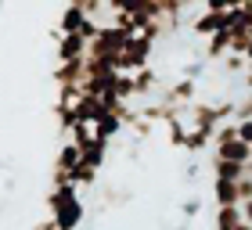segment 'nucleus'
I'll list each match as a JSON object with an SVG mask.
<instances>
[{
	"mask_svg": "<svg viewBox=\"0 0 252 230\" xmlns=\"http://www.w3.org/2000/svg\"><path fill=\"white\" fill-rule=\"evenodd\" d=\"M51 220L58 223V230H76L83 220V201H79L76 187H58L51 191Z\"/></svg>",
	"mask_w": 252,
	"mask_h": 230,
	"instance_id": "nucleus-1",
	"label": "nucleus"
},
{
	"mask_svg": "<svg viewBox=\"0 0 252 230\" xmlns=\"http://www.w3.org/2000/svg\"><path fill=\"white\" fill-rule=\"evenodd\" d=\"M152 47H155V43H148L144 36H133V40H130V47L119 54V72H123V76H137V72H144Z\"/></svg>",
	"mask_w": 252,
	"mask_h": 230,
	"instance_id": "nucleus-2",
	"label": "nucleus"
},
{
	"mask_svg": "<svg viewBox=\"0 0 252 230\" xmlns=\"http://www.w3.org/2000/svg\"><path fill=\"white\" fill-rule=\"evenodd\" d=\"M231 29V11L227 15H209L205 11L202 18H194V36H202V40H213L216 32H227Z\"/></svg>",
	"mask_w": 252,
	"mask_h": 230,
	"instance_id": "nucleus-3",
	"label": "nucleus"
},
{
	"mask_svg": "<svg viewBox=\"0 0 252 230\" xmlns=\"http://www.w3.org/2000/svg\"><path fill=\"white\" fill-rule=\"evenodd\" d=\"M194 90H198V86H194V79H177L169 90H162V101H166V105L184 108V105H191V101H194Z\"/></svg>",
	"mask_w": 252,
	"mask_h": 230,
	"instance_id": "nucleus-4",
	"label": "nucleus"
},
{
	"mask_svg": "<svg viewBox=\"0 0 252 230\" xmlns=\"http://www.w3.org/2000/svg\"><path fill=\"white\" fill-rule=\"evenodd\" d=\"M213 158H223V162H242V166H249V162H252V147H249V144H242V141H227V144H216Z\"/></svg>",
	"mask_w": 252,
	"mask_h": 230,
	"instance_id": "nucleus-5",
	"label": "nucleus"
},
{
	"mask_svg": "<svg viewBox=\"0 0 252 230\" xmlns=\"http://www.w3.org/2000/svg\"><path fill=\"white\" fill-rule=\"evenodd\" d=\"M87 47L79 36H58V65L62 61H79V58H87Z\"/></svg>",
	"mask_w": 252,
	"mask_h": 230,
	"instance_id": "nucleus-6",
	"label": "nucleus"
},
{
	"mask_svg": "<svg viewBox=\"0 0 252 230\" xmlns=\"http://www.w3.org/2000/svg\"><path fill=\"white\" fill-rule=\"evenodd\" d=\"M79 151H83V166L90 169H101L105 166V158H108V141H87V144H79Z\"/></svg>",
	"mask_w": 252,
	"mask_h": 230,
	"instance_id": "nucleus-7",
	"label": "nucleus"
},
{
	"mask_svg": "<svg viewBox=\"0 0 252 230\" xmlns=\"http://www.w3.org/2000/svg\"><path fill=\"white\" fill-rule=\"evenodd\" d=\"M213 172H216V180L242 183V180L249 176V166H242V162H223V158H213Z\"/></svg>",
	"mask_w": 252,
	"mask_h": 230,
	"instance_id": "nucleus-8",
	"label": "nucleus"
},
{
	"mask_svg": "<svg viewBox=\"0 0 252 230\" xmlns=\"http://www.w3.org/2000/svg\"><path fill=\"white\" fill-rule=\"evenodd\" d=\"M238 227H245L242 205H234V209H216V216H213V230H238Z\"/></svg>",
	"mask_w": 252,
	"mask_h": 230,
	"instance_id": "nucleus-9",
	"label": "nucleus"
},
{
	"mask_svg": "<svg viewBox=\"0 0 252 230\" xmlns=\"http://www.w3.org/2000/svg\"><path fill=\"white\" fill-rule=\"evenodd\" d=\"M83 22H87V15H83V4L65 7V11H62V29H58V36H76Z\"/></svg>",
	"mask_w": 252,
	"mask_h": 230,
	"instance_id": "nucleus-10",
	"label": "nucleus"
},
{
	"mask_svg": "<svg viewBox=\"0 0 252 230\" xmlns=\"http://www.w3.org/2000/svg\"><path fill=\"white\" fill-rule=\"evenodd\" d=\"M231 43H234L231 29H227V32H216L213 40H205V58H209V61H220V58L231 54Z\"/></svg>",
	"mask_w": 252,
	"mask_h": 230,
	"instance_id": "nucleus-11",
	"label": "nucleus"
},
{
	"mask_svg": "<svg viewBox=\"0 0 252 230\" xmlns=\"http://www.w3.org/2000/svg\"><path fill=\"white\" fill-rule=\"evenodd\" d=\"M119 130H123V119H119V115H112V112H101V115H97V122H94V137H97V141H112Z\"/></svg>",
	"mask_w": 252,
	"mask_h": 230,
	"instance_id": "nucleus-12",
	"label": "nucleus"
},
{
	"mask_svg": "<svg viewBox=\"0 0 252 230\" xmlns=\"http://www.w3.org/2000/svg\"><path fill=\"white\" fill-rule=\"evenodd\" d=\"M76 166H83V151H79V144H62V151H58V162H54V169L72 172Z\"/></svg>",
	"mask_w": 252,
	"mask_h": 230,
	"instance_id": "nucleus-13",
	"label": "nucleus"
},
{
	"mask_svg": "<svg viewBox=\"0 0 252 230\" xmlns=\"http://www.w3.org/2000/svg\"><path fill=\"white\" fill-rule=\"evenodd\" d=\"M116 97L123 101V105H130V101L137 97V79L133 76H123V72L116 76Z\"/></svg>",
	"mask_w": 252,
	"mask_h": 230,
	"instance_id": "nucleus-14",
	"label": "nucleus"
},
{
	"mask_svg": "<svg viewBox=\"0 0 252 230\" xmlns=\"http://www.w3.org/2000/svg\"><path fill=\"white\" fill-rule=\"evenodd\" d=\"M137 97H148V94H155V83H158V76L152 72V68H144V72H137Z\"/></svg>",
	"mask_w": 252,
	"mask_h": 230,
	"instance_id": "nucleus-15",
	"label": "nucleus"
},
{
	"mask_svg": "<svg viewBox=\"0 0 252 230\" xmlns=\"http://www.w3.org/2000/svg\"><path fill=\"white\" fill-rule=\"evenodd\" d=\"M94 180H97V169H90V166H76L68 172V183H72V187H79V183L87 187V183H94Z\"/></svg>",
	"mask_w": 252,
	"mask_h": 230,
	"instance_id": "nucleus-16",
	"label": "nucleus"
},
{
	"mask_svg": "<svg viewBox=\"0 0 252 230\" xmlns=\"http://www.w3.org/2000/svg\"><path fill=\"white\" fill-rule=\"evenodd\" d=\"M209 141H213V133H205V130H188V144H184V147H188V151H202Z\"/></svg>",
	"mask_w": 252,
	"mask_h": 230,
	"instance_id": "nucleus-17",
	"label": "nucleus"
},
{
	"mask_svg": "<svg viewBox=\"0 0 252 230\" xmlns=\"http://www.w3.org/2000/svg\"><path fill=\"white\" fill-rule=\"evenodd\" d=\"M169 144H173V147H184L188 144V126H184V119L169 122Z\"/></svg>",
	"mask_w": 252,
	"mask_h": 230,
	"instance_id": "nucleus-18",
	"label": "nucleus"
},
{
	"mask_svg": "<svg viewBox=\"0 0 252 230\" xmlns=\"http://www.w3.org/2000/svg\"><path fill=\"white\" fill-rule=\"evenodd\" d=\"M223 68H227V72H242V76H245L249 61H245V58H238V54H227V58H223Z\"/></svg>",
	"mask_w": 252,
	"mask_h": 230,
	"instance_id": "nucleus-19",
	"label": "nucleus"
},
{
	"mask_svg": "<svg viewBox=\"0 0 252 230\" xmlns=\"http://www.w3.org/2000/svg\"><path fill=\"white\" fill-rule=\"evenodd\" d=\"M252 119V94L245 101H238V112H234V122H249Z\"/></svg>",
	"mask_w": 252,
	"mask_h": 230,
	"instance_id": "nucleus-20",
	"label": "nucleus"
},
{
	"mask_svg": "<svg viewBox=\"0 0 252 230\" xmlns=\"http://www.w3.org/2000/svg\"><path fill=\"white\" fill-rule=\"evenodd\" d=\"M238 141L252 147V119H249V122H238Z\"/></svg>",
	"mask_w": 252,
	"mask_h": 230,
	"instance_id": "nucleus-21",
	"label": "nucleus"
},
{
	"mask_svg": "<svg viewBox=\"0 0 252 230\" xmlns=\"http://www.w3.org/2000/svg\"><path fill=\"white\" fill-rule=\"evenodd\" d=\"M238 194H242V205H245V201H252V172H249L242 183H238Z\"/></svg>",
	"mask_w": 252,
	"mask_h": 230,
	"instance_id": "nucleus-22",
	"label": "nucleus"
},
{
	"mask_svg": "<svg viewBox=\"0 0 252 230\" xmlns=\"http://www.w3.org/2000/svg\"><path fill=\"white\" fill-rule=\"evenodd\" d=\"M198 212H202V201H198V198H188V201H184V216H188V220H194Z\"/></svg>",
	"mask_w": 252,
	"mask_h": 230,
	"instance_id": "nucleus-23",
	"label": "nucleus"
},
{
	"mask_svg": "<svg viewBox=\"0 0 252 230\" xmlns=\"http://www.w3.org/2000/svg\"><path fill=\"white\" fill-rule=\"evenodd\" d=\"M202 68H205L202 61H191V65L184 68V79H198V76H202Z\"/></svg>",
	"mask_w": 252,
	"mask_h": 230,
	"instance_id": "nucleus-24",
	"label": "nucleus"
},
{
	"mask_svg": "<svg viewBox=\"0 0 252 230\" xmlns=\"http://www.w3.org/2000/svg\"><path fill=\"white\" fill-rule=\"evenodd\" d=\"M133 130H137V137H148V133H152V122H148V119H141V122L133 126Z\"/></svg>",
	"mask_w": 252,
	"mask_h": 230,
	"instance_id": "nucleus-25",
	"label": "nucleus"
},
{
	"mask_svg": "<svg viewBox=\"0 0 252 230\" xmlns=\"http://www.w3.org/2000/svg\"><path fill=\"white\" fill-rule=\"evenodd\" d=\"M242 212H245V223L252 227V201H245V205H242Z\"/></svg>",
	"mask_w": 252,
	"mask_h": 230,
	"instance_id": "nucleus-26",
	"label": "nucleus"
},
{
	"mask_svg": "<svg viewBox=\"0 0 252 230\" xmlns=\"http://www.w3.org/2000/svg\"><path fill=\"white\" fill-rule=\"evenodd\" d=\"M242 79H245V86H249V94H252V61H249V68H245V76H242Z\"/></svg>",
	"mask_w": 252,
	"mask_h": 230,
	"instance_id": "nucleus-27",
	"label": "nucleus"
},
{
	"mask_svg": "<svg viewBox=\"0 0 252 230\" xmlns=\"http://www.w3.org/2000/svg\"><path fill=\"white\" fill-rule=\"evenodd\" d=\"M249 172H252V162H249Z\"/></svg>",
	"mask_w": 252,
	"mask_h": 230,
	"instance_id": "nucleus-28",
	"label": "nucleus"
}]
</instances>
